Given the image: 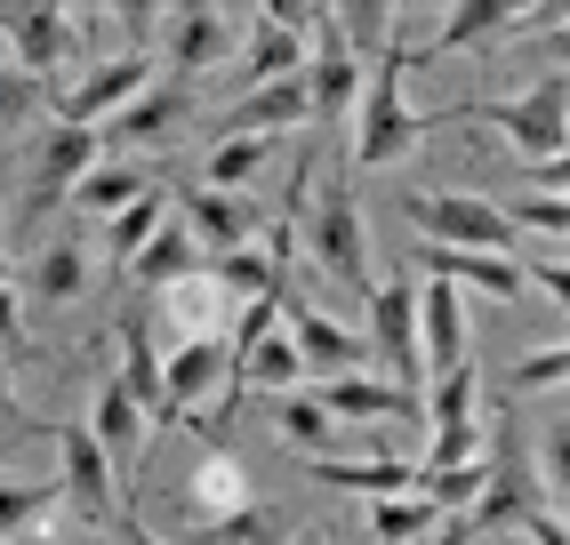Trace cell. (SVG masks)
<instances>
[{"mask_svg":"<svg viewBox=\"0 0 570 545\" xmlns=\"http://www.w3.org/2000/svg\"><path fill=\"white\" fill-rule=\"evenodd\" d=\"M370 529H377V545H410V537L442 529V514L426 497H370Z\"/></svg>","mask_w":570,"mask_h":545,"instance_id":"d6a6232c","label":"cell"},{"mask_svg":"<svg viewBox=\"0 0 570 545\" xmlns=\"http://www.w3.org/2000/svg\"><path fill=\"white\" fill-rule=\"evenodd\" d=\"M121 545H169V537H154V529H137V522H121Z\"/></svg>","mask_w":570,"mask_h":545,"instance_id":"b9f144b4","label":"cell"},{"mask_svg":"<svg viewBox=\"0 0 570 545\" xmlns=\"http://www.w3.org/2000/svg\"><path fill=\"white\" fill-rule=\"evenodd\" d=\"M0 41L17 49V72H32V81H49V72L65 57H81V17H65V9H0Z\"/></svg>","mask_w":570,"mask_h":545,"instance_id":"52a82bcc","label":"cell"},{"mask_svg":"<svg viewBox=\"0 0 570 545\" xmlns=\"http://www.w3.org/2000/svg\"><path fill=\"white\" fill-rule=\"evenodd\" d=\"M297 81H306V112H314V121H354V105H362V57L337 41V32L306 57Z\"/></svg>","mask_w":570,"mask_h":545,"instance_id":"7c38bea8","label":"cell"},{"mask_svg":"<svg viewBox=\"0 0 570 545\" xmlns=\"http://www.w3.org/2000/svg\"><path fill=\"white\" fill-rule=\"evenodd\" d=\"M282 434H289V449H306V457H337V442H346V434L322 417L314 394H289V402H282Z\"/></svg>","mask_w":570,"mask_h":545,"instance_id":"836d02e7","label":"cell"},{"mask_svg":"<svg viewBox=\"0 0 570 545\" xmlns=\"http://www.w3.org/2000/svg\"><path fill=\"white\" fill-rule=\"evenodd\" d=\"M137 192H154V177H145L137 161H97L81 185H72V209L105 225V217H121V209L137 201Z\"/></svg>","mask_w":570,"mask_h":545,"instance_id":"d4e9b609","label":"cell"},{"mask_svg":"<svg viewBox=\"0 0 570 545\" xmlns=\"http://www.w3.org/2000/svg\"><path fill=\"white\" fill-rule=\"evenodd\" d=\"M185 129V97L177 89H145L137 105H121L112 121L97 129V145H121V152H137V145H161V137H177Z\"/></svg>","mask_w":570,"mask_h":545,"instance_id":"ffe728a7","label":"cell"},{"mask_svg":"<svg viewBox=\"0 0 570 545\" xmlns=\"http://www.w3.org/2000/svg\"><path fill=\"white\" fill-rule=\"evenodd\" d=\"M562 377H570V354H562V345H539V354L514 361V402H522V394H554Z\"/></svg>","mask_w":570,"mask_h":545,"instance_id":"d590c367","label":"cell"},{"mask_svg":"<svg viewBox=\"0 0 570 545\" xmlns=\"http://www.w3.org/2000/svg\"><path fill=\"white\" fill-rule=\"evenodd\" d=\"M121 394H129V402H137V417H145V442L177 434L169 394H161V354H154V337H145V321H137V314L121 321Z\"/></svg>","mask_w":570,"mask_h":545,"instance_id":"8fae6325","label":"cell"},{"mask_svg":"<svg viewBox=\"0 0 570 545\" xmlns=\"http://www.w3.org/2000/svg\"><path fill=\"white\" fill-rule=\"evenodd\" d=\"M507 225L514 232H539V241H562V232H570V201H562V192H514Z\"/></svg>","mask_w":570,"mask_h":545,"instance_id":"e575fe53","label":"cell"},{"mask_svg":"<svg viewBox=\"0 0 570 545\" xmlns=\"http://www.w3.org/2000/svg\"><path fill=\"white\" fill-rule=\"evenodd\" d=\"M0 289H9V257H0Z\"/></svg>","mask_w":570,"mask_h":545,"instance_id":"ee69618b","label":"cell"},{"mask_svg":"<svg viewBox=\"0 0 570 545\" xmlns=\"http://www.w3.org/2000/svg\"><path fill=\"white\" fill-rule=\"evenodd\" d=\"M121 272H137V289L161 297V289H177V281H194V272H202V249H194V232H185V225H161Z\"/></svg>","mask_w":570,"mask_h":545,"instance_id":"cb8c5ba5","label":"cell"},{"mask_svg":"<svg viewBox=\"0 0 570 545\" xmlns=\"http://www.w3.org/2000/svg\"><path fill=\"white\" fill-rule=\"evenodd\" d=\"M282 321H289L282 337L297 345V361H306V369H322V377H354V369H362V337H354V329H337L330 314H314V305H289V297H282Z\"/></svg>","mask_w":570,"mask_h":545,"instance_id":"5bb4252c","label":"cell"},{"mask_svg":"<svg viewBox=\"0 0 570 545\" xmlns=\"http://www.w3.org/2000/svg\"><path fill=\"white\" fill-rule=\"evenodd\" d=\"M265 152H274V137H225L209 161H202V185H209V192H242V185L265 169Z\"/></svg>","mask_w":570,"mask_h":545,"instance_id":"1f68e13d","label":"cell"},{"mask_svg":"<svg viewBox=\"0 0 570 545\" xmlns=\"http://www.w3.org/2000/svg\"><path fill=\"white\" fill-rule=\"evenodd\" d=\"M322 417L337 425V417H346V425H386V417H426V409H417V394H402V385L394 377H322Z\"/></svg>","mask_w":570,"mask_h":545,"instance_id":"4fadbf2b","label":"cell"},{"mask_svg":"<svg viewBox=\"0 0 570 545\" xmlns=\"http://www.w3.org/2000/svg\"><path fill=\"white\" fill-rule=\"evenodd\" d=\"M370 345H377V361L394 369L402 394H417L426 385V361H417V289L402 281H370Z\"/></svg>","mask_w":570,"mask_h":545,"instance_id":"5b68a950","label":"cell"},{"mask_svg":"<svg viewBox=\"0 0 570 545\" xmlns=\"http://www.w3.org/2000/svg\"><path fill=\"white\" fill-rule=\"evenodd\" d=\"M225 377V337H185L177 354L161 361V394H169V417H185L209 385Z\"/></svg>","mask_w":570,"mask_h":545,"instance_id":"7402d4cb","label":"cell"},{"mask_svg":"<svg viewBox=\"0 0 570 545\" xmlns=\"http://www.w3.org/2000/svg\"><path fill=\"white\" fill-rule=\"evenodd\" d=\"M0 545H9V537H0Z\"/></svg>","mask_w":570,"mask_h":545,"instance_id":"f6af8a7d","label":"cell"},{"mask_svg":"<svg viewBox=\"0 0 570 545\" xmlns=\"http://www.w3.org/2000/svg\"><path fill=\"white\" fill-rule=\"evenodd\" d=\"M410 65H417V57L394 49V57L362 81V105H354V169H386V161H402V152L434 129V112H410V105H402V72H410Z\"/></svg>","mask_w":570,"mask_h":545,"instance_id":"6da1fadb","label":"cell"},{"mask_svg":"<svg viewBox=\"0 0 570 545\" xmlns=\"http://www.w3.org/2000/svg\"><path fill=\"white\" fill-rule=\"evenodd\" d=\"M0 361H9V369L32 361V337H24V314H17V297H9V289H0Z\"/></svg>","mask_w":570,"mask_h":545,"instance_id":"74e56055","label":"cell"},{"mask_svg":"<svg viewBox=\"0 0 570 545\" xmlns=\"http://www.w3.org/2000/svg\"><path fill=\"white\" fill-rule=\"evenodd\" d=\"M209 281L234 297V305H257V297H282V272H274V257H257V249H225V257H209L202 265Z\"/></svg>","mask_w":570,"mask_h":545,"instance_id":"83f0119b","label":"cell"},{"mask_svg":"<svg viewBox=\"0 0 570 545\" xmlns=\"http://www.w3.org/2000/svg\"><path fill=\"white\" fill-rule=\"evenodd\" d=\"M234 57V17L225 9H177L169 17V65L177 72H209Z\"/></svg>","mask_w":570,"mask_h":545,"instance_id":"d6986e66","label":"cell"},{"mask_svg":"<svg viewBox=\"0 0 570 545\" xmlns=\"http://www.w3.org/2000/svg\"><path fill=\"white\" fill-rule=\"evenodd\" d=\"M417 361H426V377L474 361V354H466V305H459V289H450V281H426V289H417Z\"/></svg>","mask_w":570,"mask_h":545,"instance_id":"9a60e30c","label":"cell"},{"mask_svg":"<svg viewBox=\"0 0 570 545\" xmlns=\"http://www.w3.org/2000/svg\"><path fill=\"white\" fill-rule=\"evenodd\" d=\"M466 121H490L522 169H562V72H547L530 97H482V105H450Z\"/></svg>","mask_w":570,"mask_h":545,"instance_id":"7a4b0ae2","label":"cell"},{"mask_svg":"<svg viewBox=\"0 0 570 545\" xmlns=\"http://www.w3.org/2000/svg\"><path fill=\"white\" fill-rule=\"evenodd\" d=\"M289 545H330V537H289Z\"/></svg>","mask_w":570,"mask_h":545,"instance_id":"7bdbcfd3","label":"cell"},{"mask_svg":"<svg viewBox=\"0 0 570 545\" xmlns=\"http://www.w3.org/2000/svg\"><path fill=\"white\" fill-rule=\"evenodd\" d=\"M426 257V281L450 289H482V297H522V257H490V249H417Z\"/></svg>","mask_w":570,"mask_h":545,"instance_id":"2e32d148","label":"cell"},{"mask_svg":"<svg viewBox=\"0 0 570 545\" xmlns=\"http://www.w3.org/2000/svg\"><path fill=\"white\" fill-rule=\"evenodd\" d=\"M57 505H65V489L57 482H0V537H32V529H41L49 514H57Z\"/></svg>","mask_w":570,"mask_h":545,"instance_id":"4dcf8cb0","label":"cell"},{"mask_svg":"<svg viewBox=\"0 0 570 545\" xmlns=\"http://www.w3.org/2000/svg\"><path fill=\"white\" fill-rule=\"evenodd\" d=\"M314 265L330 272V281H346L370 297V232H362V201H354V185H330L322 201H314Z\"/></svg>","mask_w":570,"mask_h":545,"instance_id":"277c9868","label":"cell"},{"mask_svg":"<svg viewBox=\"0 0 570 545\" xmlns=\"http://www.w3.org/2000/svg\"><path fill=\"white\" fill-rule=\"evenodd\" d=\"M145 81H154V57H145V49H129V57L97 65L81 89H65L57 121H65V129H105V121H112L121 105H137V97H145Z\"/></svg>","mask_w":570,"mask_h":545,"instance_id":"ba28073f","label":"cell"},{"mask_svg":"<svg viewBox=\"0 0 570 545\" xmlns=\"http://www.w3.org/2000/svg\"><path fill=\"white\" fill-rule=\"evenodd\" d=\"M0 425H17V394H9V361H0Z\"/></svg>","mask_w":570,"mask_h":545,"instance_id":"60d3db41","label":"cell"},{"mask_svg":"<svg viewBox=\"0 0 570 545\" xmlns=\"http://www.w3.org/2000/svg\"><path fill=\"white\" fill-rule=\"evenodd\" d=\"M97 152H105L97 129H65V121H57L41 145H32V209H57L65 192L97 169Z\"/></svg>","mask_w":570,"mask_h":545,"instance_id":"30bf717a","label":"cell"},{"mask_svg":"<svg viewBox=\"0 0 570 545\" xmlns=\"http://www.w3.org/2000/svg\"><path fill=\"white\" fill-rule=\"evenodd\" d=\"M314 482L346 489V497H410L417 465L410 457H314Z\"/></svg>","mask_w":570,"mask_h":545,"instance_id":"ac0fdd59","label":"cell"},{"mask_svg":"<svg viewBox=\"0 0 570 545\" xmlns=\"http://www.w3.org/2000/svg\"><path fill=\"white\" fill-rule=\"evenodd\" d=\"M514 529H522L530 545H570V537H562V514H547V505H530V514H522Z\"/></svg>","mask_w":570,"mask_h":545,"instance_id":"ab89813d","label":"cell"},{"mask_svg":"<svg viewBox=\"0 0 570 545\" xmlns=\"http://www.w3.org/2000/svg\"><path fill=\"white\" fill-rule=\"evenodd\" d=\"M297 121H314V112H306V81H265L257 97H242L234 112H225V137H282Z\"/></svg>","mask_w":570,"mask_h":545,"instance_id":"603a6c76","label":"cell"},{"mask_svg":"<svg viewBox=\"0 0 570 545\" xmlns=\"http://www.w3.org/2000/svg\"><path fill=\"white\" fill-rule=\"evenodd\" d=\"M32 105H41V81L17 72V65H0V121H24Z\"/></svg>","mask_w":570,"mask_h":545,"instance_id":"8d00e7d4","label":"cell"},{"mask_svg":"<svg viewBox=\"0 0 570 545\" xmlns=\"http://www.w3.org/2000/svg\"><path fill=\"white\" fill-rule=\"evenodd\" d=\"M89 442L105 449V465L112 474H137V457H145V417H137V402L121 394V377L97 394V417H89Z\"/></svg>","mask_w":570,"mask_h":545,"instance_id":"44dd1931","label":"cell"},{"mask_svg":"<svg viewBox=\"0 0 570 545\" xmlns=\"http://www.w3.org/2000/svg\"><path fill=\"white\" fill-rule=\"evenodd\" d=\"M89 289V257L81 241H49L41 257H32V305H72Z\"/></svg>","mask_w":570,"mask_h":545,"instance_id":"f1b7e54d","label":"cell"},{"mask_svg":"<svg viewBox=\"0 0 570 545\" xmlns=\"http://www.w3.org/2000/svg\"><path fill=\"white\" fill-rule=\"evenodd\" d=\"M297 24H306V9H265L257 17V32H249V72H257V89L265 81H297V72H306V32H297Z\"/></svg>","mask_w":570,"mask_h":545,"instance_id":"e0dca14e","label":"cell"},{"mask_svg":"<svg viewBox=\"0 0 570 545\" xmlns=\"http://www.w3.org/2000/svg\"><path fill=\"white\" fill-rule=\"evenodd\" d=\"M41 434H57V465H65V497H72V514H89V522H112V465L105 449L89 442V425H41Z\"/></svg>","mask_w":570,"mask_h":545,"instance_id":"9c48e42d","label":"cell"},{"mask_svg":"<svg viewBox=\"0 0 570 545\" xmlns=\"http://www.w3.org/2000/svg\"><path fill=\"white\" fill-rule=\"evenodd\" d=\"M522 24V9H507V0H466V9H450V24L434 32L426 49H410V57H442V49H474V41H490V32H514Z\"/></svg>","mask_w":570,"mask_h":545,"instance_id":"484cf974","label":"cell"},{"mask_svg":"<svg viewBox=\"0 0 570 545\" xmlns=\"http://www.w3.org/2000/svg\"><path fill=\"white\" fill-rule=\"evenodd\" d=\"M161 297H169V314L185 321V337H225V321L242 314V305L225 297L209 272H194V281H177V289H161Z\"/></svg>","mask_w":570,"mask_h":545,"instance_id":"4316f807","label":"cell"},{"mask_svg":"<svg viewBox=\"0 0 570 545\" xmlns=\"http://www.w3.org/2000/svg\"><path fill=\"white\" fill-rule=\"evenodd\" d=\"M169 225V185H154V192H137V201L121 209V217H105V241H112V257H137L145 241H154V232Z\"/></svg>","mask_w":570,"mask_h":545,"instance_id":"f546056e","label":"cell"},{"mask_svg":"<svg viewBox=\"0 0 570 545\" xmlns=\"http://www.w3.org/2000/svg\"><path fill=\"white\" fill-rule=\"evenodd\" d=\"M177 209H185V232H194L202 265L225 257V249H249V241H257V225H265V209L249 201V192H209V185H185V192H177Z\"/></svg>","mask_w":570,"mask_h":545,"instance_id":"8992f818","label":"cell"},{"mask_svg":"<svg viewBox=\"0 0 570 545\" xmlns=\"http://www.w3.org/2000/svg\"><path fill=\"white\" fill-rule=\"evenodd\" d=\"M522 289H547L554 305L570 297V272H562V257H539V265H522Z\"/></svg>","mask_w":570,"mask_h":545,"instance_id":"f35d334b","label":"cell"},{"mask_svg":"<svg viewBox=\"0 0 570 545\" xmlns=\"http://www.w3.org/2000/svg\"><path fill=\"white\" fill-rule=\"evenodd\" d=\"M410 225L426 232V249H490V257H514L522 232L507 225L499 201H482V192H434L417 185L410 192Z\"/></svg>","mask_w":570,"mask_h":545,"instance_id":"3957f363","label":"cell"}]
</instances>
